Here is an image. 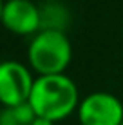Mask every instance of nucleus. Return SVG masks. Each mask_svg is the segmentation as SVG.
Listing matches in <instances>:
<instances>
[{
    "instance_id": "1",
    "label": "nucleus",
    "mask_w": 123,
    "mask_h": 125,
    "mask_svg": "<svg viewBox=\"0 0 123 125\" xmlns=\"http://www.w3.org/2000/svg\"><path fill=\"white\" fill-rule=\"evenodd\" d=\"M29 105L36 116L47 118L51 122L63 120L80 105L78 85L65 73L36 76L29 96Z\"/></svg>"
},
{
    "instance_id": "2",
    "label": "nucleus",
    "mask_w": 123,
    "mask_h": 125,
    "mask_svg": "<svg viewBox=\"0 0 123 125\" xmlns=\"http://www.w3.org/2000/svg\"><path fill=\"white\" fill-rule=\"evenodd\" d=\"M73 60V45L62 31H38L27 47V62L38 76L63 74Z\"/></svg>"
},
{
    "instance_id": "3",
    "label": "nucleus",
    "mask_w": 123,
    "mask_h": 125,
    "mask_svg": "<svg viewBox=\"0 0 123 125\" xmlns=\"http://www.w3.org/2000/svg\"><path fill=\"white\" fill-rule=\"evenodd\" d=\"M76 114L80 125H121L123 103L112 93L94 91L80 100Z\"/></svg>"
},
{
    "instance_id": "4",
    "label": "nucleus",
    "mask_w": 123,
    "mask_h": 125,
    "mask_svg": "<svg viewBox=\"0 0 123 125\" xmlns=\"http://www.w3.org/2000/svg\"><path fill=\"white\" fill-rule=\"evenodd\" d=\"M33 78L27 65L18 60L0 62V103L2 107L20 105L29 102L33 91Z\"/></svg>"
},
{
    "instance_id": "5",
    "label": "nucleus",
    "mask_w": 123,
    "mask_h": 125,
    "mask_svg": "<svg viewBox=\"0 0 123 125\" xmlns=\"http://www.w3.org/2000/svg\"><path fill=\"white\" fill-rule=\"evenodd\" d=\"M2 25L15 34H35L40 31V7L33 0H6Z\"/></svg>"
},
{
    "instance_id": "6",
    "label": "nucleus",
    "mask_w": 123,
    "mask_h": 125,
    "mask_svg": "<svg viewBox=\"0 0 123 125\" xmlns=\"http://www.w3.org/2000/svg\"><path fill=\"white\" fill-rule=\"evenodd\" d=\"M40 7V31H62L65 33L71 22V13L60 0H44Z\"/></svg>"
},
{
    "instance_id": "7",
    "label": "nucleus",
    "mask_w": 123,
    "mask_h": 125,
    "mask_svg": "<svg viewBox=\"0 0 123 125\" xmlns=\"http://www.w3.org/2000/svg\"><path fill=\"white\" fill-rule=\"evenodd\" d=\"M35 118L36 114L29 102L0 109V125H33Z\"/></svg>"
},
{
    "instance_id": "8",
    "label": "nucleus",
    "mask_w": 123,
    "mask_h": 125,
    "mask_svg": "<svg viewBox=\"0 0 123 125\" xmlns=\"http://www.w3.org/2000/svg\"><path fill=\"white\" fill-rule=\"evenodd\" d=\"M33 125H54V122H51V120H47V118H42V116H36Z\"/></svg>"
},
{
    "instance_id": "9",
    "label": "nucleus",
    "mask_w": 123,
    "mask_h": 125,
    "mask_svg": "<svg viewBox=\"0 0 123 125\" xmlns=\"http://www.w3.org/2000/svg\"><path fill=\"white\" fill-rule=\"evenodd\" d=\"M4 4H6V0H0V24H2V13H4Z\"/></svg>"
},
{
    "instance_id": "10",
    "label": "nucleus",
    "mask_w": 123,
    "mask_h": 125,
    "mask_svg": "<svg viewBox=\"0 0 123 125\" xmlns=\"http://www.w3.org/2000/svg\"><path fill=\"white\" fill-rule=\"evenodd\" d=\"M121 125H123V123H121Z\"/></svg>"
}]
</instances>
